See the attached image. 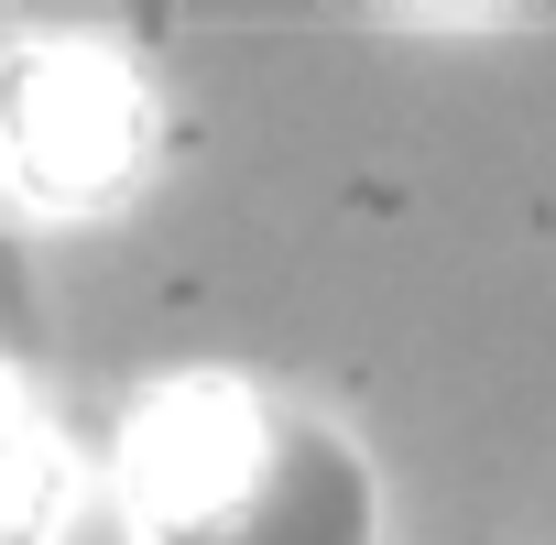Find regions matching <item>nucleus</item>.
<instances>
[{
  "mask_svg": "<svg viewBox=\"0 0 556 545\" xmlns=\"http://www.w3.org/2000/svg\"><path fill=\"white\" fill-rule=\"evenodd\" d=\"M121 545H382L371 447L240 371H175L110 447Z\"/></svg>",
  "mask_w": 556,
  "mask_h": 545,
  "instance_id": "1",
  "label": "nucleus"
},
{
  "mask_svg": "<svg viewBox=\"0 0 556 545\" xmlns=\"http://www.w3.org/2000/svg\"><path fill=\"white\" fill-rule=\"evenodd\" d=\"M175 110L142 55L99 34H34L0 55V175L34 218H110L153 186Z\"/></svg>",
  "mask_w": 556,
  "mask_h": 545,
  "instance_id": "2",
  "label": "nucleus"
},
{
  "mask_svg": "<svg viewBox=\"0 0 556 545\" xmlns=\"http://www.w3.org/2000/svg\"><path fill=\"white\" fill-rule=\"evenodd\" d=\"M0 545H121L110 491L55 447V426L0 371Z\"/></svg>",
  "mask_w": 556,
  "mask_h": 545,
  "instance_id": "3",
  "label": "nucleus"
}]
</instances>
